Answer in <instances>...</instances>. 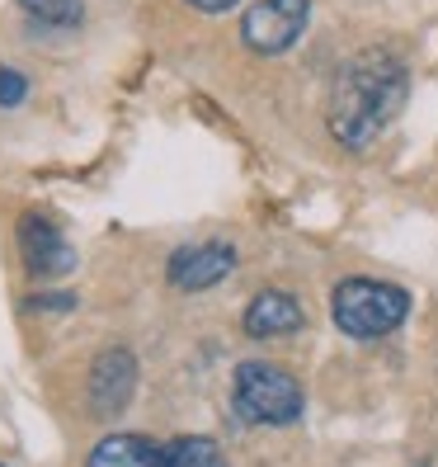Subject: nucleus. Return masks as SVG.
I'll return each mask as SVG.
<instances>
[{
    "mask_svg": "<svg viewBox=\"0 0 438 467\" xmlns=\"http://www.w3.org/2000/svg\"><path fill=\"white\" fill-rule=\"evenodd\" d=\"M410 95V76L396 52L387 47H363L344 62L331 90V132L349 151H363L372 137L387 128Z\"/></svg>",
    "mask_w": 438,
    "mask_h": 467,
    "instance_id": "obj_1",
    "label": "nucleus"
},
{
    "mask_svg": "<svg viewBox=\"0 0 438 467\" xmlns=\"http://www.w3.org/2000/svg\"><path fill=\"white\" fill-rule=\"evenodd\" d=\"M231 401L245 425H292V420H302V406H307L302 382L264 359H245L236 368Z\"/></svg>",
    "mask_w": 438,
    "mask_h": 467,
    "instance_id": "obj_2",
    "label": "nucleus"
},
{
    "mask_svg": "<svg viewBox=\"0 0 438 467\" xmlns=\"http://www.w3.org/2000/svg\"><path fill=\"white\" fill-rule=\"evenodd\" d=\"M405 312H410V293L396 284H382V279H344L331 293V317L353 340L392 336L405 321Z\"/></svg>",
    "mask_w": 438,
    "mask_h": 467,
    "instance_id": "obj_3",
    "label": "nucleus"
},
{
    "mask_svg": "<svg viewBox=\"0 0 438 467\" xmlns=\"http://www.w3.org/2000/svg\"><path fill=\"white\" fill-rule=\"evenodd\" d=\"M307 19H311V0H260V5L245 10L240 38L260 57H279V52H288L302 38Z\"/></svg>",
    "mask_w": 438,
    "mask_h": 467,
    "instance_id": "obj_4",
    "label": "nucleus"
},
{
    "mask_svg": "<svg viewBox=\"0 0 438 467\" xmlns=\"http://www.w3.org/2000/svg\"><path fill=\"white\" fill-rule=\"evenodd\" d=\"M19 251H24V265H29L34 279H57V274H66L76 265L71 241L38 213H29L19 223Z\"/></svg>",
    "mask_w": 438,
    "mask_h": 467,
    "instance_id": "obj_5",
    "label": "nucleus"
},
{
    "mask_svg": "<svg viewBox=\"0 0 438 467\" xmlns=\"http://www.w3.org/2000/svg\"><path fill=\"white\" fill-rule=\"evenodd\" d=\"M236 269V251L227 241H208V245H184V251L170 255V284L184 293H203L212 284H222L227 274Z\"/></svg>",
    "mask_w": 438,
    "mask_h": 467,
    "instance_id": "obj_6",
    "label": "nucleus"
},
{
    "mask_svg": "<svg viewBox=\"0 0 438 467\" xmlns=\"http://www.w3.org/2000/svg\"><path fill=\"white\" fill-rule=\"evenodd\" d=\"M137 388V364L127 349H104L95 359V373H90V410L95 416H118L127 406Z\"/></svg>",
    "mask_w": 438,
    "mask_h": 467,
    "instance_id": "obj_7",
    "label": "nucleus"
},
{
    "mask_svg": "<svg viewBox=\"0 0 438 467\" xmlns=\"http://www.w3.org/2000/svg\"><path fill=\"white\" fill-rule=\"evenodd\" d=\"M240 326H245V336H255V340H273V336L302 331L307 317H302V302H297L292 293L264 288L260 297H250V307H245Z\"/></svg>",
    "mask_w": 438,
    "mask_h": 467,
    "instance_id": "obj_8",
    "label": "nucleus"
},
{
    "mask_svg": "<svg viewBox=\"0 0 438 467\" xmlns=\"http://www.w3.org/2000/svg\"><path fill=\"white\" fill-rule=\"evenodd\" d=\"M86 467H160V444L147 434H108L95 444Z\"/></svg>",
    "mask_w": 438,
    "mask_h": 467,
    "instance_id": "obj_9",
    "label": "nucleus"
},
{
    "mask_svg": "<svg viewBox=\"0 0 438 467\" xmlns=\"http://www.w3.org/2000/svg\"><path fill=\"white\" fill-rule=\"evenodd\" d=\"M160 467H227L222 449L203 434H184V439H170L160 449Z\"/></svg>",
    "mask_w": 438,
    "mask_h": 467,
    "instance_id": "obj_10",
    "label": "nucleus"
},
{
    "mask_svg": "<svg viewBox=\"0 0 438 467\" xmlns=\"http://www.w3.org/2000/svg\"><path fill=\"white\" fill-rule=\"evenodd\" d=\"M24 15H34L38 24H52V29H71L80 24V0H19Z\"/></svg>",
    "mask_w": 438,
    "mask_h": 467,
    "instance_id": "obj_11",
    "label": "nucleus"
},
{
    "mask_svg": "<svg viewBox=\"0 0 438 467\" xmlns=\"http://www.w3.org/2000/svg\"><path fill=\"white\" fill-rule=\"evenodd\" d=\"M24 95H29V80H24L19 71H10V67H0V104L15 109Z\"/></svg>",
    "mask_w": 438,
    "mask_h": 467,
    "instance_id": "obj_12",
    "label": "nucleus"
},
{
    "mask_svg": "<svg viewBox=\"0 0 438 467\" xmlns=\"http://www.w3.org/2000/svg\"><path fill=\"white\" fill-rule=\"evenodd\" d=\"M194 10H203V15H222V10H231L236 0H188Z\"/></svg>",
    "mask_w": 438,
    "mask_h": 467,
    "instance_id": "obj_13",
    "label": "nucleus"
}]
</instances>
